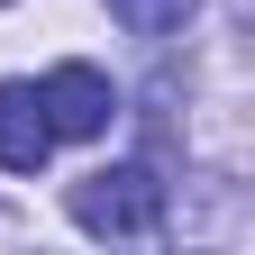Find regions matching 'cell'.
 <instances>
[{"label":"cell","mask_w":255,"mask_h":255,"mask_svg":"<svg viewBox=\"0 0 255 255\" xmlns=\"http://www.w3.org/2000/svg\"><path fill=\"white\" fill-rule=\"evenodd\" d=\"M55 155V128L37 110V82H0V164L9 173H46Z\"/></svg>","instance_id":"3"},{"label":"cell","mask_w":255,"mask_h":255,"mask_svg":"<svg viewBox=\"0 0 255 255\" xmlns=\"http://www.w3.org/2000/svg\"><path fill=\"white\" fill-rule=\"evenodd\" d=\"M73 228L128 237V246L164 237V182H155V164H101V173H82L73 182Z\"/></svg>","instance_id":"1"},{"label":"cell","mask_w":255,"mask_h":255,"mask_svg":"<svg viewBox=\"0 0 255 255\" xmlns=\"http://www.w3.org/2000/svg\"><path fill=\"white\" fill-rule=\"evenodd\" d=\"M191 9H201V0H110V18L128 27V37H173Z\"/></svg>","instance_id":"4"},{"label":"cell","mask_w":255,"mask_h":255,"mask_svg":"<svg viewBox=\"0 0 255 255\" xmlns=\"http://www.w3.org/2000/svg\"><path fill=\"white\" fill-rule=\"evenodd\" d=\"M0 9H9V0H0Z\"/></svg>","instance_id":"5"},{"label":"cell","mask_w":255,"mask_h":255,"mask_svg":"<svg viewBox=\"0 0 255 255\" xmlns=\"http://www.w3.org/2000/svg\"><path fill=\"white\" fill-rule=\"evenodd\" d=\"M37 110L55 137H110V119H119V91L101 64H55V73L37 82Z\"/></svg>","instance_id":"2"}]
</instances>
